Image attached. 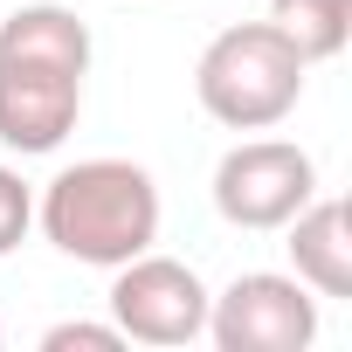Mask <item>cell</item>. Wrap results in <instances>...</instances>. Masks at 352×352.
<instances>
[{
  "instance_id": "1",
  "label": "cell",
  "mask_w": 352,
  "mask_h": 352,
  "mask_svg": "<svg viewBox=\"0 0 352 352\" xmlns=\"http://www.w3.org/2000/svg\"><path fill=\"white\" fill-rule=\"evenodd\" d=\"M90 21L63 0H28L0 21V145L42 159L83 118Z\"/></svg>"
},
{
  "instance_id": "9",
  "label": "cell",
  "mask_w": 352,
  "mask_h": 352,
  "mask_svg": "<svg viewBox=\"0 0 352 352\" xmlns=\"http://www.w3.org/2000/svg\"><path fill=\"white\" fill-rule=\"evenodd\" d=\"M35 228V187L21 180L14 166H0V256H14Z\"/></svg>"
},
{
  "instance_id": "6",
  "label": "cell",
  "mask_w": 352,
  "mask_h": 352,
  "mask_svg": "<svg viewBox=\"0 0 352 352\" xmlns=\"http://www.w3.org/2000/svg\"><path fill=\"white\" fill-rule=\"evenodd\" d=\"M208 338L221 352H304L318 338V290L283 270H249L208 297Z\"/></svg>"
},
{
  "instance_id": "3",
  "label": "cell",
  "mask_w": 352,
  "mask_h": 352,
  "mask_svg": "<svg viewBox=\"0 0 352 352\" xmlns=\"http://www.w3.org/2000/svg\"><path fill=\"white\" fill-rule=\"evenodd\" d=\"M304 76H311V63H304L270 21H235V28H221V35L201 49V63H194V97H201V111H208L214 124H228V131H276V124L297 111Z\"/></svg>"
},
{
  "instance_id": "2",
  "label": "cell",
  "mask_w": 352,
  "mask_h": 352,
  "mask_svg": "<svg viewBox=\"0 0 352 352\" xmlns=\"http://www.w3.org/2000/svg\"><path fill=\"white\" fill-rule=\"evenodd\" d=\"M35 228L49 235L56 256L118 270L159 242V180L138 159H76L35 194Z\"/></svg>"
},
{
  "instance_id": "8",
  "label": "cell",
  "mask_w": 352,
  "mask_h": 352,
  "mask_svg": "<svg viewBox=\"0 0 352 352\" xmlns=\"http://www.w3.org/2000/svg\"><path fill=\"white\" fill-rule=\"evenodd\" d=\"M270 28L304 63H338L352 42V0H270Z\"/></svg>"
},
{
  "instance_id": "10",
  "label": "cell",
  "mask_w": 352,
  "mask_h": 352,
  "mask_svg": "<svg viewBox=\"0 0 352 352\" xmlns=\"http://www.w3.org/2000/svg\"><path fill=\"white\" fill-rule=\"evenodd\" d=\"M124 331L118 324H90V318H63L42 331V352H118Z\"/></svg>"
},
{
  "instance_id": "5",
  "label": "cell",
  "mask_w": 352,
  "mask_h": 352,
  "mask_svg": "<svg viewBox=\"0 0 352 352\" xmlns=\"http://www.w3.org/2000/svg\"><path fill=\"white\" fill-rule=\"evenodd\" d=\"M318 194V159L290 138H242L214 166V214L249 235H276Z\"/></svg>"
},
{
  "instance_id": "7",
  "label": "cell",
  "mask_w": 352,
  "mask_h": 352,
  "mask_svg": "<svg viewBox=\"0 0 352 352\" xmlns=\"http://www.w3.org/2000/svg\"><path fill=\"white\" fill-rule=\"evenodd\" d=\"M283 249H290V276L318 297H352V208L331 194H311L290 221H283Z\"/></svg>"
},
{
  "instance_id": "11",
  "label": "cell",
  "mask_w": 352,
  "mask_h": 352,
  "mask_svg": "<svg viewBox=\"0 0 352 352\" xmlns=\"http://www.w3.org/2000/svg\"><path fill=\"white\" fill-rule=\"evenodd\" d=\"M0 338H8V331H0Z\"/></svg>"
},
{
  "instance_id": "4",
  "label": "cell",
  "mask_w": 352,
  "mask_h": 352,
  "mask_svg": "<svg viewBox=\"0 0 352 352\" xmlns=\"http://www.w3.org/2000/svg\"><path fill=\"white\" fill-rule=\"evenodd\" d=\"M208 297L214 290L201 283L194 263L145 249L111 270L104 304H111V324L124 331V345H194V338H208Z\"/></svg>"
}]
</instances>
